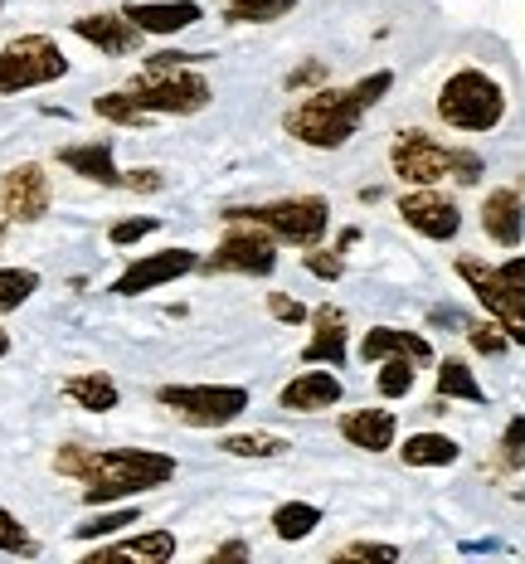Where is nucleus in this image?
Masks as SVG:
<instances>
[{
	"instance_id": "nucleus-4",
	"label": "nucleus",
	"mask_w": 525,
	"mask_h": 564,
	"mask_svg": "<svg viewBox=\"0 0 525 564\" xmlns=\"http://www.w3.org/2000/svg\"><path fill=\"white\" fill-rule=\"evenodd\" d=\"M390 166L404 185H438V181H462L477 185L482 181V156L467 147H442L418 127H404L390 147Z\"/></svg>"
},
{
	"instance_id": "nucleus-31",
	"label": "nucleus",
	"mask_w": 525,
	"mask_h": 564,
	"mask_svg": "<svg viewBox=\"0 0 525 564\" xmlns=\"http://www.w3.org/2000/svg\"><path fill=\"white\" fill-rule=\"evenodd\" d=\"M414 360H404V356H394V360H380V375H375V390L384 399H404L408 390H414Z\"/></svg>"
},
{
	"instance_id": "nucleus-9",
	"label": "nucleus",
	"mask_w": 525,
	"mask_h": 564,
	"mask_svg": "<svg viewBox=\"0 0 525 564\" xmlns=\"http://www.w3.org/2000/svg\"><path fill=\"white\" fill-rule=\"evenodd\" d=\"M209 273H249V278H267L277 268V239L263 225H233L219 249L205 258Z\"/></svg>"
},
{
	"instance_id": "nucleus-7",
	"label": "nucleus",
	"mask_w": 525,
	"mask_h": 564,
	"mask_svg": "<svg viewBox=\"0 0 525 564\" xmlns=\"http://www.w3.org/2000/svg\"><path fill=\"white\" fill-rule=\"evenodd\" d=\"M64 74H68V58L50 34H20V40H10L0 50V98L58 84Z\"/></svg>"
},
{
	"instance_id": "nucleus-2",
	"label": "nucleus",
	"mask_w": 525,
	"mask_h": 564,
	"mask_svg": "<svg viewBox=\"0 0 525 564\" xmlns=\"http://www.w3.org/2000/svg\"><path fill=\"white\" fill-rule=\"evenodd\" d=\"M390 88H394V74H390V68H380V74L360 78V84H350V88L307 93L297 108H287L283 127H287V137L302 141V147L336 151V147H346V141L360 132L365 112L375 108V102H380Z\"/></svg>"
},
{
	"instance_id": "nucleus-1",
	"label": "nucleus",
	"mask_w": 525,
	"mask_h": 564,
	"mask_svg": "<svg viewBox=\"0 0 525 564\" xmlns=\"http://www.w3.org/2000/svg\"><path fill=\"white\" fill-rule=\"evenodd\" d=\"M54 473L84 481L88 507H108V501L136 497V491L166 487L181 473V463L151 448H74L68 443V448L54 453Z\"/></svg>"
},
{
	"instance_id": "nucleus-6",
	"label": "nucleus",
	"mask_w": 525,
	"mask_h": 564,
	"mask_svg": "<svg viewBox=\"0 0 525 564\" xmlns=\"http://www.w3.org/2000/svg\"><path fill=\"white\" fill-rule=\"evenodd\" d=\"M229 225H263L277 243H297V249H317L326 225H331V205L321 195H292L273 199V205H253V209H225Z\"/></svg>"
},
{
	"instance_id": "nucleus-21",
	"label": "nucleus",
	"mask_w": 525,
	"mask_h": 564,
	"mask_svg": "<svg viewBox=\"0 0 525 564\" xmlns=\"http://www.w3.org/2000/svg\"><path fill=\"white\" fill-rule=\"evenodd\" d=\"M58 161H64L74 175L92 181V185H122V171H117V161H112V141H84V147H64V151H58Z\"/></svg>"
},
{
	"instance_id": "nucleus-19",
	"label": "nucleus",
	"mask_w": 525,
	"mask_h": 564,
	"mask_svg": "<svg viewBox=\"0 0 525 564\" xmlns=\"http://www.w3.org/2000/svg\"><path fill=\"white\" fill-rule=\"evenodd\" d=\"M414 360V366H428L434 360V346H428L418 332H394V326H375V332H365L360 340V360H370V366H380V360Z\"/></svg>"
},
{
	"instance_id": "nucleus-14",
	"label": "nucleus",
	"mask_w": 525,
	"mask_h": 564,
	"mask_svg": "<svg viewBox=\"0 0 525 564\" xmlns=\"http://www.w3.org/2000/svg\"><path fill=\"white\" fill-rule=\"evenodd\" d=\"M74 34L78 40H88L98 54H132L136 44H142V30H136V20L127 15V10H98V15H78L74 20Z\"/></svg>"
},
{
	"instance_id": "nucleus-33",
	"label": "nucleus",
	"mask_w": 525,
	"mask_h": 564,
	"mask_svg": "<svg viewBox=\"0 0 525 564\" xmlns=\"http://www.w3.org/2000/svg\"><path fill=\"white\" fill-rule=\"evenodd\" d=\"M122 525H136V507H122V511H108V516H92V521L74 525V535H78V540H108V535L122 531Z\"/></svg>"
},
{
	"instance_id": "nucleus-22",
	"label": "nucleus",
	"mask_w": 525,
	"mask_h": 564,
	"mask_svg": "<svg viewBox=\"0 0 525 564\" xmlns=\"http://www.w3.org/2000/svg\"><path fill=\"white\" fill-rule=\"evenodd\" d=\"M64 394L74 399L78 409H88V414H108V409H117V380L102 370H88V375H74V380H64Z\"/></svg>"
},
{
	"instance_id": "nucleus-26",
	"label": "nucleus",
	"mask_w": 525,
	"mask_h": 564,
	"mask_svg": "<svg viewBox=\"0 0 525 564\" xmlns=\"http://www.w3.org/2000/svg\"><path fill=\"white\" fill-rule=\"evenodd\" d=\"M102 555H136V560H151V564H166L175 555V535L171 531H146V535H132V540H117Z\"/></svg>"
},
{
	"instance_id": "nucleus-11",
	"label": "nucleus",
	"mask_w": 525,
	"mask_h": 564,
	"mask_svg": "<svg viewBox=\"0 0 525 564\" xmlns=\"http://www.w3.org/2000/svg\"><path fill=\"white\" fill-rule=\"evenodd\" d=\"M44 209H50V175L44 166H10L0 175V215L15 219V225H34V219H44Z\"/></svg>"
},
{
	"instance_id": "nucleus-44",
	"label": "nucleus",
	"mask_w": 525,
	"mask_h": 564,
	"mask_svg": "<svg viewBox=\"0 0 525 564\" xmlns=\"http://www.w3.org/2000/svg\"><path fill=\"white\" fill-rule=\"evenodd\" d=\"M10 356V336H6V326H0V360Z\"/></svg>"
},
{
	"instance_id": "nucleus-10",
	"label": "nucleus",
	"mask_w": 525,
	"mask_h": 564,
	"mask_svg": "<svg viewBox=\"0 0 525 564\" xmlns=\"http://www.w3.org/2000/svg\"><path fill=\"white\" fill-rule=\"evenodd\" d=\"M458 278L477 292V302H482V307L501 322V332L516 340V346H525V302L506 288V282H501L496 268L482 263V258H467V253H462V258H458Z\"/></svg>"
},
{
	"instance_id": "nucleus-37",
	"label": "nucleus",
	"mask_w": 525,
	"mask_h": 564,
	"mask_svg": "<svg viewBox=\"0 0 525 564\" xmlns=\"http://www.w3.org/2000/svg\"><path fill=\"white\" fill-rule=\"evenodd\" d=\"M156 225H161L156 215H136V219H122V225H112V243H117V249H127V243H136V239H142V234H151Z\"/></svg>"
},
{
	"instance_id": "nucleus-45",
	"label": "nucleus",
	"mask_w": 525,
	"mask_h": 564,
	"mask_svg": "<svg viewBox=\"0 0 525 564\" xmlns=\"http://www.w3.org/2000/svg\"><path fill=\"white\" fill-rule=\"evenodd\" d=\"M0 239H6V215H0Z\"/></svg>"
},
{
	"instance_id": "nucleus-39",
	"label": "nucleus",
	"mask_w": 525,
	"mask_h": 564,
	"mask_svg": "<svg viewBox=\"0 0 525 564\" xmlns=\"http://www.w3.org/2000/svg\"><path fill=\"white\" fill-rule=\"evenodd\" d=\"M267 312H273L277 322H287V326H302V322L311 316L307 307H302V302H292L287 292H273V297H267Z\"/></svg>"
},
{
	"instance_id": "nucleus-15",
	"label": "nucleus",
	"mask_w": 525,
	"mask_h": 564,
	"mask_svg": "<svg viewBox=\"0 0 525 564\" xmlns=\"http://www.w3.org/2000/svg\"><path fill=\"white\" fill-rule=\"evenodd\" d=\"M482 229H486L492 243H501V249H516V243L525 239V199H521V191L501 185V191L486 195L482 199Z\"/></svg>"
},
{
	"instance_id": "nucleus-25",
	"label": "nucleus",
	"mask_w": 525,
	"mask_h": 564,
	"mask_svg": "<svg viewBox=\"0 0 525 564\" xmlns=\"http://www.w3.org/2000/svg\"><path fill=\"white\" fill-rule=\"evenodd\" d=\"M438 394L442 399H467V404H486V390L477 384V375L467 370L458 356H448L438 366Z\"/></svg>"
},
{
	"instance_id": "nucleus-18",
	"label": "nucleus",
	"mask_w": 525,
	"mask_h": 564,
	"mask_svg": "<svg viewBox=\"0 0 525 564\" xmlns=\"http://www.w3.org/2000/svg\"><path fill=\"white\" fill-rule=\"evenodd\" d=\"M336 399H341V380H336L331 370H302L292 384H283L277 404H283L287 414H317V409H331Z\"/></svg>"
},
{
	"instance_id": "nucleus-30",
	"label": "nucleus",
	"mask_w": 525,
	"mask_h": 564,
	"mask_svg": "<svg viewBox=\"0 0 525 564\" xmlns=\"http://www.w3.org/2000/svg\"><path fill=\"white\" fill-rule=\"evenodd\" d=\"M92 112L108 117V122H117V127H142L146 117H151V112H142V102H136L127 88H117V93H102V98H92Z\"/></svg>"
},
{
	"instance_id": "nucleus-40",
	"label": "nucleus",
	"mask_w": 525,
	"mask_h": 564,
	"mask_svg": "<svg viewBox=\"0 0 525 564\" xmlns=\"http://www.w3.org/2000/svg\"><path fill=\"white\" fill-rule=\"evenodd\" d=\"M496 273H501V282H506V288H511V292H516V297L525 302V253L506 258V263H501Z\"/></svg>"
},
{
	"instance_id": "nucleus-13",
	"label": "nucleus",
	"mask_w": 525,
	"mask_h": 564,
	"mask_svg": "<svg viewBox=\"0 0 525 564\" xmlns=\"http://www.w3.org/2000/svg\"><path fill=\"white\" fill-rule=\"evenodd\" d=\"M400 215L404 225L414 234H424V239H452V234L462 229V209L452 205L448 195H438L434 185H414L404 199H400Z\"/></svg>"
},
{
	"instance_id": "nucleus-29",
	"label": "nucleus",
	"mask_w": 525,
	"mask_h": 564,
	"mask_svg": "<svg viewBox=\"0 0 525 564\" xmlns=\"http://www.w3.org/2000/svg\"><path fill=\"white\" fill-rule=\"evenodd\" d=\"M40 292V273L34 268H0V312H15Z\"/></svg>"
},
{
	"instance_id": "nucleus-16",
	"label": "nucleus",
	"mask_w": 525,
	"mask_h": 564,
	"mask_svg": "<svg viewBox=\"0 0 525 564\" xmlns=\"http://www.w3.org/2000/svg\"><path fill=\"white\" fill-rule=\"evenodd\" d=\"M122 10L136 20L142 34H181L200 20V6H195V0H127Z\"/></svg>"
},
{
	"instance_id": "nucleus-20",
	"label": "nucleus",
	"mask_w": 525,
	"mask_h": 564,
	"mask_svg": "<svg viewBox=\"0 0 525 564\" xmlns=\"http://www.w3.org/2000/svg\"><path fill=\"white\" fill-rule=\"evenodd\" d=\"M311 326H317V336L307 340V350H302V360L307 366H336L341 370L346 366V316L336 312V307H317L311 312Z\"/></svg>"
},
{
	"instance_id": "nucleus-3",
	"label": "nucleus",
	"mask_w": 525,
	"mask_h": 564,
	"mask_svg": "<svg viewBox=\"0 0 525 564\" xmlns=\"http://www.w3.org/2000/svg\"><path fill=\"white\" fill-rule=\"evenodd\" d=\"M209 54H151L146 68L127 84L136 102H142V112H171V117H185V112H205L209 108V84L200 74H195L190 64H205Z\"/></svg>"
},
{
	"instance_id": "nucleus-38",
	"label": "nucleus",
	"mask_w": 525,
	"mask_h": 564,
	"mask_svg": "<svg viewBox=\"0 0 525 564\" xmlns=\"http://www.w3.org/2000/svg\"><path fill=\"white\" fill-rule=\"evenodd\" d=\"M302 263H307V273H317L326 282L341 278V253H321V249H307L302 253Z\"/></svg>"
},
{
	"instance_id": "nucleus-12",
	"label": "nucleus",
	"mask_w": 525,
	"mask_h": 564,
	"mask_svg": "<svg viewBox=\"0 0 525 564\" xmlns=\"http://www.w3.org/2000/svg\"><path fill=\"white\" fill-rule=\"evenodd\" d=\"M190 268H200V258H195L190 249H161V253L132 258L127 273L112 282V292L117 297H142V292H156V288H166V282L185 278Z\"/></svg>"
},
{
	"instance_id": "nucleus-35",
	"label": "nucleus",
	"mask_w": 525,
	"mask_h": 564,
	"mask_svg": "<svg viewBox=\"0 0 525 564\" xmlns=\"http://www.w3.org/2000/svg\"><path fill=\"white\" fill-rule=\"evenodd\" d=\"M501 463L506 467H525V414H516L501 433Z\"/></svg>"
},
{
	"instance_id": "nucleus-17",
	"label": "nucleus",
	"mask_w": 525,
	"mask_h": 564,
	"mask_svg": "<svg viewBox=\"0 0 525 564\" xmlns=\"http://www.w3.org/2000/svg\"><path fill=\"white\" fill-rule=\"evenodd\" d=\"M394 433H400V419L390 409H350L341 419V438L360 453H384L394 448Z\"/></svg>"
},
{
	"instance_id": "nucleus-8",
	"label": "nucleus",
	"mask_w": 525,
	"mask_h": 564,
	"mask_svg": "<svg viewBox=\"0 0 525 564\" xmlns=\"http://www.w3.org/2000/svg\"><path fill=\"white\" fill-rule=\"evenodd\" d=\"M156 399L190 429H225L249 409L243 384H166Z\"/></svg>"
},
{
	"instance_id": "nucleus-42",
	"label": "nucleus",
	"mask_w": 525,
	"mask_h": 564,
	"mask_svg": "<svg viewBox=\"0 0 525 564\" xmlns=\"http://www.w3.org/2000/svg\"><path fill=\"white\" fill-rule=\"evenodd\" d=\"M122 185H127V191H161V175L156 171H127Z\"/></svg>"
},
{
	"instance_id": "nucleus-41",
	"label": "nucleus",
	"mask_w": 525,
	"mask_h": 564,
	"mask_svg": "<svg viewBox=\"0 0 525 564\" xmlns=\"http://www.w3.org/2000/svg\"><path fill=\"white\" fill-rule=\"evenodd\" d=\"M321 78H326V64H317V58H311V64L292 68V74H287V88L297 93V88H307V84H321Z\"/></svg>"
},
{
	"instance_id": "nucleus-24",
	"label": "nucleus",
	"mask_w": 525,
	"mask_h": 564,
	"mask_svg": "<svg viewBox=\"0 0 525 564\" xmlns=\"http://www.w3.org/2000/svg\"><path fill=\"white\" fill-rule=\"evenodd\" d=\"M321 525V507H311V501H283V507L273 511V535L277 540H307L311 531Z\"/></svg>"
},
{
	"instance_id": "nucleus-34",
	"label": "nucleus",
	"mask_w": 525,
	"mask_h": 564,
	"mask_svg": "<svg viewBox=\"0 0 525 564\" xmlns=\"http://www.w3.org/2000/svg\"><path fill=\"white\" fill-rule=\"evenodd\" d=\"M467 340L477 356H506L511 336H501V322H467Z\"/></svg>"
},
{
	"instance_id": "nucleus-5",
	"label": "nucleus",
	"mask_w": 525,
	"mask_h": 564,
	"mask_svg": "<svg viewBox=\"0 0 525 564\" xmlns=\"http://www.w3.org/2000/svg\"><path fill=\"white\" fill-rule=\"evenodd\" d=\"M438 117L452 132H492L506 117V88L482 68H458L438 88Z\"/></svg>"
},
{
	"instance_id": "nucleus-32",
	"label": "nucleus",
	"mask_w": 525,
	"mask_h": 564,
	"mask_svg": "<svg viewBox=\"0 0 525 564\" xmlns=\"http://www.w3.org/2000/svg\"><path fill=\"white\" fill-rule=\"evenodd\" d=\"M0 550H6V555H20V560H34V555H40V540H34L6 507H0Z\"/></svg>"
},
{
	"instance_id": "nucleus-23",
	"label": "nucleus",
	"mask_w": 525,
	"mask_h": 564,
	"mask_svg": "<svg viewBox=\"0 0 525 564\" xmlns=\"http://www.w3.org/2000/svg\"><path fill=\"white\" fill-rule=\"evenodd\" d=\"M458 438H448V433H414V438L400 448V457L408 467H448L458 463Z\"/></svg>"
},
{
	"instance_id": "nucleus-28",
	"label": "nucleus",
	"mask_w": 525,
	"mask_h": 564,
	"mask_svg": "<svg viewBox=\"0 0 525 564\" xmlns=\"http://www.w3.org/2000/svg\"><path fill=\"white\" fill-rule=\"evenodd\" d=\"M219 448H225L229 457H283L292 443L277 438V433H229Z\"/></svg>"
},
{
	"instance_id": "nucleus-27",
	"label": "nucleus",
	"mask_w": 525,
	"mask_h": 564,
	"mask_svg": "<svg viewBox=\"0 0 525 564\" xmlns=\"http://www.w3.org/2000/svg\"><path fill=\"white\" fill-rule=\"evenodd\" d=\"M292 6L297 0H225V20H233V25H273Z\"/></svg>"
},
{
	"instance_id": "nucleus-43",
	"label": "nucleus",
	"mask_w": 525,
	"mask_h": 564,
	"mask_svg": "<svg viewBox=\"0 0 525 564\" xmlns=\"http://www.w3.org/2000/svg\"><path fill=\"white\" fill-rule=\"evenodd\" d=\"M243 555H249L243 545H225V550H215V560H243Z\"/></svg>"
},
{
	"instance_id": "nucleus-36",
	"label": "nucleus",
	"mask_w": 525,
	"mask_h": 564,
	"mask_svg": "<svg viewBox=\"0 0 525 564\" xmlns=\"http://www.w3.org/2000/svg\"><path fill=\"white\" fill-rule=\"evenodd\" d=\"M336 560H400V545H375V540H360V545H341Z\"/></svg>"
}]
</instances>
